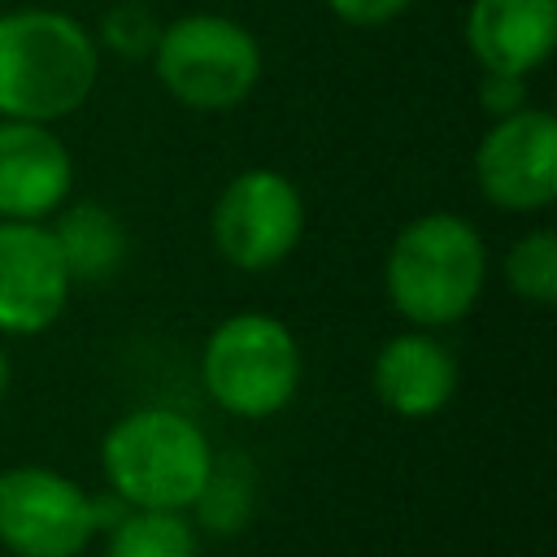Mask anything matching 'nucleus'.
I'll use <instances>...</instances> for the list:
<instances>
[{
  "instance_id": "obj_1",
  "label": "nucleus",
  "mask_w": 557,
  "mask_h": 557,
  "mask_svg": "<svg viewBox=\"0 0 557 557\" xmlns=\"http://www.w3.org/2000/svg\"><path fill=\"white\" fill-rule=\"evenodd\" d=\"M96 83L100 44L91 26L44 4L0 13V117L52 126L78 113Z\"/></svg>"
},
{
  "instance_id": "obj_2",
  "label": "nucleus",
  "mask_w": 557,
  "mask_h": 557,
  "mask_svg": "<svg viewBox=\"0 0 557 557\" xmlns=\"http://www.w3.org/2000/svg\"><path fill=\"white\" fill-rule=\"evenodd\" d=\"M487 287V244L479 226L453 209L409 218L383 257L387 305L418 331L461 322Z\"/></svg>"
},
{
  "instance_id": "obj_3",
  "label": "nucleus",
  "mask_w": 557,
  "mask_h": 557,
  "mask_svg": "<svg viewBox=\"0 0 557 557\" xmlns=\"http://www.w3.org/2000/svg\"><path fill=\"white\" fill-rule=\"evenodd\" d=\"M213 457L200 422L170 405H139L100 440L104 483L126 509L187 513L209 483Z\"/></svg>"
},
{
  "instance_id": "obj_4",
  "label": "nucleus",
  "mask_w": 557,
  "mask_h": 557,
  "mask_svg": "<svg viewBox=\"0 0 557 557\" xmlns=\"http://www.w3.org/2000/svg\"><path fill=\"white\" fill-rule=\"evenodd\" d=\"M300 344L292 326L265 309L226 313L200 348V383L209 400L244 422L274 418L300 387Z\"/></svg>"
},
{
  "instance_id": "obj_5",
  "label": "nucleus",
  "mask_w": 557,
  "mask_h": 557,
  "mask_svg": "<svg viewBox=\"0 0 557 557\" xmlns=\"http://www.w3.org/2000/svg\"><path fill=\"white\" fill-rule=\"evenodd\" d=\"M157 83L191 113H231L239 109L265 70L257 35L226 13H183L161 22L152 48Z\"/></svg>"
},
{
  "instance_id": "obj_6",
  "label": "nucleus",
  "mask_w": 557,
  "mask_h": 557,
  "mask_svg": "<svg viewBox=\"0 0 557 557\" xmlns=\"http://www.w3.org/2000/svg\"><path fill=\"white\" fill-rule=\"evenodd\" d=\"M122 513L113 492L91 496L52 466L0 470V548L13 557H78Z\"/></svg>"
},
{
  "instance_id": "obj_7",
  "label": "nucleus",
  "mask_w": 557,
  "mask_h": 557,
  "mask_svg": "<svg viewBox=\"0 0 557 557\" xmlns=\"http://www.w3.org/2000/svg\"><path fill=\"white\" fill-rule=\"evenodd\" d=\"M305 235V196L274 165H248L226 178L209 209V239L235 270L261 274L283 265Z\"/></svg>"
},
{
  "instance_id": "obj_8",
  "label": "nucleus",
  "mask_w": 557,
  "mask_h": 557,
  "mask_svg": "<svg viewBox=\"0 0 557 557\" xmlns=\"http://www.w3.org/2000/svg\"><path fill=\"white\" fill-rule=\"evenodd\" d=\"M474 187L500 213H544L557 200V117L522 104L474 144Z\"/></svg>"
},
{
  "instance_id": "obj_9",
  "label": "nucleus",
  "mask_w": 557,
  "mask_h": 557,
  "mask_svg": "<svg viewBox=\"0 0 557 557\" xmlns=\"http://www.w3.org/2000/svg\"><path fill=\"white\" fill-rule=\"evenodd\" d=\"M70 292L48 222H0V335H44L61 322Z\"/></svg>"
},
{
  "instance_id": "obj_10",
  "label": "nucleus",
  "mask_w": 557,
  "mask_h": 557,
  "mask_svg": "<svg viewBox=\"0 0 557 557\" xmlns=\"http://www.w3.org/2000/svg\"><path fill=\"white\" fill-rule=\"evenodd\" d=\"M74 191V157L44 122L0 117V222H48Z\"/></svg>"
},
{
  "instance_id": "obj_11",
  "label": "nucleus",
  "mask_w": 557,
  "mask_h": 557,
  "mask_svg": "<svg viewBox=\"0 0 557 557\" xmlns=\"http://www.w3.org/2000/svg\"><path fill=\"white\" fill-rule=\"evenodd\" d=\"M457 357L435 331H400L370 361V392L396 418H435L457 396Z\"/></svg>"
},
{
  "instance_id": "obj_12",
  "label": "nucleus",
  "mask_w": 557,
  "mask_h": 557,
  "mask_svg": "<svg viewBox=\"0 0 557 557\" xmlns=\"http://www.w3.org/2000/svg\"><path fill=\"white\" fill-rule=\"evenodd\" d=\"M557 44V0H470L466 48L483 74L527 78Z\"/></svg>"
},
{
  "instance_id": "obj_13",
  "label": "nucleus",
  "mask_w": 557,
  "mask_h": 557,
  "mask_svg": "<svg viewBox=\"0 0 557 557\" xmlns=\"http://www.w3.org/2000/svg\"><path fill=\"white\" fill-rule=\"evenodd\" d=\"M48 231L65 257V270L74 283H104L122 270L131 235L113 209L100 200H65L52 218Z\"/></svg>"
},
{
  "instance_id": "obj_14",
  "label": "nucleus",
  "mask_w": 557,
  "mask_h": 557,
  "mask_svg": "<svg viewBox=\"0 0 557 557\" xmlns=\"http://www.w3.org/2000/svg\"><path fill=\"white\" fill-rule=\"evenodd\" d=\"M104 557H200V540L174 509H126L104 531Z\"/></svg>"
},
{
  "instance_id": "obj_15",
  "label": "nucleus",
  "mask_w": 557,
  "mask_h": 557,
  "mask_svg": "<svg viewBox=\"0 0 557 557\" xmlns=\"http://www.w3.org/2000/svg\"><path fill=\"white\" fill-rule=\"evenodd\" d=\"M505 287L527 305H553L557 300V231L535 226L522 231L505 252Z\"/></svg>"
},
{
  "instance_id": "obj_16",
  "label": "nucleus",
  "mask_w": 557,
  "mask_h": 557,
  "mask_svg": "<svg viewBox=\"0 0 557 557\" xmlns=\"http://www.w3.org/2000/svg\"><path fill=\"white\" fill-rule=\"evenodd\" d=\"M196 518L200 527H209L213 535H231L248 522L252 513V474H248V461L239 457H213V470H209V483L205 492L196 496Z\"/></svg>"
},
{
  "instance_id": "obj_17",
  "label": "nucleus",
  "mask_w": 557,
  "mask_h": 557,
  "mask_svg": "<svg viewBox=\"0 0 557 557\" xmlns=\"http://www.w3.org/2000/svg\"><path fill=\"white\" fill-rule=\"evenodd\" d=\"M91 35H96L100 52L109 48L122 61H139V57H152L157 35H161V17L144 0H113L100 13V22H96Z\"/></svg>"
},
{
  "instance_id": "obj_18",
  "label": "nucleus",
  "mask_w": 557,
  "mask_h": 557,
  "mask_svg": "<svg viewBox=\"0 0 557 557\" xmlns=\"http://www.w3.org/2000/svg\"><path fill=\"white\" fill-rule=\"evenodd\" d=\"M418 0H326V9L344 22V26H357V30H370V26H387L396 22L400 13H409Z\"/></svg>"
},
{
  "instance_id": "obj_19",
  "label": "nucleus",
  "mask_w": 557,
  "mask_h": 557,
  "mask_svg": "<svg viewBox=\"0 0 557 557\" xmlns=\"http://www.w3.org/2000/svg\"><path fill=\"white\" fill-rule=\"evenodd\" d=\"M479 104L487 117H505L513 109L527 104V78H513V74H483L479 83Z\"/></svg>"
},
{
  "instance_id": "obj_20",
  "label": "nucleus",
  "mask_w": 557,
  "mask_h": 557,
  "mask_svg": "<svg viewBox=\"0 0 557 557\" xmlns=\"http://www.w3.org/2000/svg\"><path fill=\"white\" fill-rule=\"evenodd\" d=\"M4 392H9V352L0 344V400H4Z\"/></svg>"
}]
</instances>
